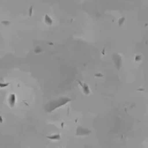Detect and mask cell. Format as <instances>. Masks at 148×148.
Here are the masks:
<instances>
[{
  "label": "cell",
  "mask_w": 148,
  "mask_h": 148,
  "mask_svg": "<svg viewBox=\"0 0 148 148\" xmlns=\"http://www.w3.org/2000/svg\"><path fill=\"white\" fill-rule=\"evenodd\" d=\"M83 88H84V92H85V94H86V95L90 94V90H89V88H88V86H87V85H84Z\"/></svg>",
  "instance_id": "cell-3"
},
{
  "label": "cell",
  "mask_w": 148,
  "mask_h": 148,
  "mask_svg": "<svg viewBox=\"0 0 148 148\" xmlns=\"http://www.w3.org/2000/svg\"><path fill=\"white\" fill-rule=\"evenodd\" d=\"M112 59H113V62L115 64V65L116 66V68L119 70L121 68V56L115 54L112 56Z\"/></svg>",
  "instance_id": "cell-2"
},
{
  "label": "cell",
  "mask_w": 148,
  "mask_h": 148,
  "mask_svg": "<svg viewBox=\"0 0 148 148\" xmlns=\"http://www.w3.org/2000/svg\"><path fill=\"white\" fill-rule=\"evenodd\" d=\"M70 101V98H66V97H61L60 99H57L55 101H52L49 103H48L45 106V110L48 112H50L52 110H54L56 108H59L60 106H64V104H66L67 102H69Z\"/></svg>",
  "instance_id": "cell-1"
}]
</instances>
